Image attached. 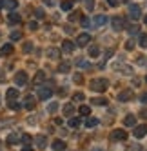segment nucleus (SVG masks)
I'll return each instance as SVG.
<instances>
[{
  "label": "nucleus",
  "instance_id": "f257e3e1",
  "mask_svg": "<svg viewBox=\"0 0 147 151\" xmlns=\"http://www.w3.org/2000/svg\"><path fill=\"white\" fill-rule=\"evenodd\" d=\"M107 88H109V82L106 78H93L91 80V89L96 93H103Z\"/></svg>",
  "mask_w": 147,
  "mask_h": 151
},
{
  "label": "nucleus",
  "instance_id": "f03ea898",
  "mask_svg": "<svg viewBox=\"0 0 147 151\" xmlns=\"http://www.w3.org/2000/svg\"><path fill=\"white\" fill-rule=\"evenodd\" d=\"M140 17H142V9H140V6L131 4V6H129V18H131V20H138Z\"/></svg>",
  "mask_w": 147,
  "mask_h": 151
},
{
  "label": "nucleus",
  "instance_id": "7ed1b4c3",
  "mask_svg": "<svg viewBox=\"0 0 147 151\" xmlns=\"http://www.w3.org/2000/svg\"><path fill=\"white\" fill-rule=\"evenodd\" d=\"M111 26H113L114 31H122V29L125 27V18H122V17H114V18L111 20Z\"/></svg>",
  "mask_w": 147,
  "mask_h": 151
},
{
  "label": "nucleus",
  "instance_id": "20e7f679",
  "mask_svg": "<svg viewBox=\"0 0 147 151\" xmlns=\"http://www.w3.org/2000/svg\"><path fill=\"white\" fill-rule=\"evenodd\" d=\"M133 96H134L133 89H123L122 93H118V100H120V102H129Z\"/></svg>",
  "mask_w": 147,
  "mask_h": 151
},
{
  "label": "nucleus",
  "instance_id": "39448f33",
  "mask_svg": "<svg viewBox=\"0 0 147 151\" xmlns=\"http://www.w3.org/2000/svg\"><path fill=\"white\" fill-rule=\"evenodd\" d=\"M133 135H134L136 138H143V137L147 135V124H143V126H136L134 131H133Z\"/></svg>",
  "mask_w": 147,
  "mask_h": 151
},
{
  "label": "nucleus",
  "instance_id": "423d86ee",
  "mask_svg": "<svg viewBox=\"0 0 147 151\" xmlns=\"http://www.w3.org/2000/svg\"><path fill=\"white\" fill-rule=\"evenodd\" d=\"M51 95H53V89H49V88H40V89H38V99H40V100L51 99Z\"/></svg>",
  "mask_w": 147,
  "mask_h": 151
},
{
  "label": "nucleus",
  "instance_id": "0eeeda50",
  "mask_svg": "<svg viewBox=\"0 0 147 151\" xmlns=\"http://www.w3.org/2000/svg\"><path fill=\"white\" fill-rule=\"evenodd\" d=\"M111 138L113 140H125L127 138V131H123V129H114L111 133Z\"/></svg>",
  "mask_w": 147,
  "mask_h": 151
},
{
  "label": "nucleus",
  "instance_id": "6e6552de",
  "mask_svg": "<svg viewBox=\"0 0 147 151\" xmlns=\"http://www.w3.org/2000/svg\"><path fill=\"white\" fill-rule=\"evenodd\" d=\"M33 142L36 144V147H38V149H44V147L47 146V138H46L44 135H38V137H35V138H33Z\"/></svg>",
  "mask_w": 147,
  "mask_h": 151
},
{
  "label": "nucleus",
  "instance_id": "1a4fd4ad",
  "mask_svg": "<svg viewBox=\"0 0 147 151\" xmlns=\"http://www.w3.org/2000/svg\"><path fill=\"white\" fill-rule=\"evenodd\" d=\"M89 42H91V35H87V33H82V35H78V38H76V44L82 46V47L87 46Z\"/></svg>",
  "mask_w": 147,
  "mask_h": 151
},
{
  "label": "nucleus",
  "instance_id": "9d476101",
  "mask_svg": "<svg viewBox=\"0 0 147 151\" xmlns=\"http://www.w3.org/2000/svg\"><path fill=\"white\" fill-rule=\"evenodd\" d=\"M26 82H27V75H26L24 71H20V73L15 75V84H16V86H24Z\"/></svg>",
  "mask_w": 147,
  "mask_h": 151
},
{
  "label": "nucleus",
  "instance_id": "9b49d317",
  "mask_svg": "<svg viewBox=\"0 0 147 151\" xmlns=\"http://www.w3.org/2000/svg\"><path fill=\"white\" fill-rule=\"evenodd\" d=\"M103 24H107V17H106V15H96V17L93 18V26L100 27V26H103Z\"/></svg>",
  "mask_w": 147,
  "mask_h": 151
},
{
  "label": "nucleus",
  "instance_id": "f8f14e48",
  "mask_svg": "<svg viewBox=\"0 0 147 151\" xmlns=\"http://www.w3.org/2000/svg\"><path fill=\"white\" fill-rule=\"evenodd\" d=\"M35 106H36L35 96H33V95H27L26 100H24V107H26V109H35Z\"/></svg>",
  "mask_w": 147,
  "mask_h": 151
},
{
  "label": "nucleus",
  "instance_id": "ddd939ff",
  "mask_svg": "<svg viewBox=\"0 0 147 151\" xmlns=\"http://www.w3.org/2000/svg\"><path fill=\"white\" fill-rule=\"evenodd\" d=\"M46 82V73L44 71H38L35 75V78H33V86H40V84H44Z\"/></svg>",
  "mask_w": 147,
  "mask_h": 151
},
{
  "label": "nucleus",
  "instance_id": "4468645a",
  "mask_svg": "<svg viewBox=\"0 0 147 151\" xmlns=\"http://www.w3.org/2000/svg\"><path fill=\"white\" fill-rule=\"evenodd\" d=\"M62 49H64L66 53H73V51H75V42L64 40V42H62Z\"/></svg>",
  "mask_w": 147,
  "mask_h": 151
},
{
  "label": "nucleus",
  "instance_id": "2eb2a0df",
  "mask_svg": "<svg viewBox=\"0 0 147 151\" xmlns=\"http://www.w3.org/2000/svg\"><path fill=\"white\" fill-rule=\"evenodd\" d=\"M6 142H7V144H11V146L16 144V142H20V135H18V133H9L7 138H6Z\"/></svg>",
  "mask_w": 147,
  "mask_h": 151
},
{
  "label": "nucleus",
  "instance_id": "dca6fc26",
  "mask_svg": "<svg viewBox=\"0 0 147 151\" xmlns=\"http://www.w3.org/2000/svg\"><path fill=\"white\" fill-rule=\"evenodd\" d=\"M46 55H47L49 58H60V49H56V47H49V49L46 51Z\"/></svg>",
  "mask_w": 147,
  "mask_h": 151
},
{
  "label": "nucleus",
  "instance_id": "f3484780",
  "mask_svg": "<svg viewBox=\"0 0 147 151\" xmlns=\"http://www.w3.org/2000/svg\"><path fill=\"white\" fill-rule=\"evenodd\" d=\"M6 96H7L9 100H15L16 96H18V89H16V88H9V89L6 91Z\"/></svg>",
  "mask_w": 147,
  "mask_h": 151
},
{
  "label": "nucleus",
  "instance_id": "a211bd4d",
  "mask_svg": "<svg viewBox=\"0 0 147 151\" xmlns=\"http://www.w3.org/2000/svg\"><path fill=\"white\" fill-rule=\"evenodd\" d=\"M136 124V116L134 115H127L123 118V126H127V127H131V126H134Z\"/></svg>",
  "mask_w": 147,
  "mask_h": 151
},
{
  "label": "nucleus",
  "instance_id": "6ab92c4d",
  "mask_svg": "<svg viewBox=\"0 0 147 151\" xmlns=\"http://www.w3.org/2000/svg\"><path fill=\"white\" fill-rule=\"evenodd\" d=\"M7 20H9V22H11V24H20V20H22V18H20V15L18 13H9V17H7Z\"/></svg>",
  "mask_w": 147,
  "mask_h": 151
},
{
  "label": "nucleus",
  "instance_id": "aec40b11",
  "mask_svg": "<svg viewBox=\"0 0 147 151\" xmlns=\"http://www.w3.org/2000/svg\"><path fill=\"white\" fill-rule=\"evenodd\" d=\"M53 149H55V151H66L64 140H55V142H53Z\"/></svg>",
  "mask_w": 147,
  "mask_h": 151
},
{
  "label": "nucleus",
  "instance_id": "412c9836",
  "mask_svg": "<svg viewBox=\"0 0 147 151\" xmlns=\"http://www.w3.org/2000/svg\"><path fill=\"white\" fill-rule=\"evenodd\" d=\"M13 53V46L11 44H4L2 47H0V55H11Z\"/></svg>",
  "mask_w": 147,
  "mask_h": 151
},
{
  "label": "nucleus",
  "instance_id": "4be33fe9",
  "mask_svg": "<svg viewBox=\"0 0 147 151\" xmlns=\"http://www.w3.org/2000/svg\"><path fill=\"white\" fill-rule=\"evenodd\" d=\"M60 7H62V11H71V9H73V2H71V0H62Z\"/></svg>",
  "mask_w": 147,
  "mask_h": 151
},
{
  "label": "nucleus",
  "instance_id": "5701e85b",
  "mask_svg": "<svg viewBox=\"0 0 147 151\" xmlns=\"http://www.w3.org/2000/svg\"><path fill=\"white\" fill-rule=\"evenodd\" d=\"M69 69H71V64L69 62H62L60 66H58V71L60 73H69Z\"/></svg>",
  "mask_w": 147,
  "mask_h": 151
},
{
  "label": "nucleus",
  "instance_id": "b1692460",
  "mask_svg": "<svg viewBox=\"0 0 147 151\" xmlns=\"http://www.w3.org/2000/svg\"><path fill=\"white\" fill-rule=\"evenodd\" d=\"M98 55H100V49H98V46H91V47H89V57L96 58Z\"/></svg>",
  "mask_w": 147,
  "mask_h": 151
},
{
  "label": "nucleus",
  "instance_id": "393cba45",
  "mask_svg": "<svg viewBox=\"0 0 147 151\" xmlns=\"http://www.w3.org/2000/svg\"><path fill=\"white\" fill-rule=\"evenodd\" d=\"M76 66H78V68H83V69H89L91 64H89L87 60H83V58H78V60H76Z\"/></svg>",
  "mask_w": 147,
  "mask_h": 151
},
{
  "label": "nucleus",
  "instance_id": "a878e982",
  "mask_svg": "<svg viewBox=\"0 0 147 151\" xmlns=\"http://www.w3.org/2000/svg\"><path fill=\"white\" fill-rule=\"evenodd\" d=\"M73 111H75L73 104H66V106H64V115H66V116H71V115H73Z\"/></svg>",
  "mask_w": 147,
  "mask_h": 151
},
{
  "label": "nucleus",
  "instance_id": "bb28decb",
  "mask_svg": "<svg viewBox=\"0 0 147 151\" xmlns=\"http://www.w3.org/2000/svg\"><path fill=\"white\" fill-rule=\"evenodd\" d=\"M16 6H18V0H6V7L7 9H16Z\"/></svg>",
  "mask_w": 147,
  "mask_h": 151
},
{
  "label": "nucleus",
  "instance_id": "cd10ccee",
  "mask_svg": "<svg viewBox=\"0 0 147 151\" xmlns=\"http://www.w3.org/2000/svg\"><path fill=\"white\" fill-rule=\"evenodd\" d=\"M20 140H22L24 146H29L31 142H33V137H31V135H22V137H20Z\"/></svg>",
  "mask_w": 147,
  "mask_h": 151
},
{
  "label": "nucleus",
  "instance_id": "c85d7f7f",
  "mask_svg": "<svg viewBox=\"0 0 147 151\" xmlns=\"http://www.w3.org/2000/svg\"><path fill=\"white\" fill-rule=\"evenodd\" d=\"M96 124H98V118H94V116H89L87 120H86V126L87 127H94Z\"/></svg>",
  "mask_w": 147,
  "mask_h": 151
},
{
  "label": "nucleus",
  "instance_id": "c756f323",
  "mask_svg": "<svg viewBox=\"0 0 147 151\" xmlns=\"http://www.w3.org/2000/svg\"><path fill=\"white\" fill-rule=\"evenodd\" d=\"M78 113H80V115H83V116H89V113H91V109H89V106H80V109H78Z\"/></svg>",
  "mask_w": 147,
  "mask_h": 151
},
{
  "label": "nucleus",
  "instance_id": "7c9ffc66",
  "mask_svg": "<svg viewBox=\"0 0 147 151\" xmlns=\"http://www.w3.org/2000/svg\"><path fill=\"white\" fill-rule=\"evenodd\" d=\"M91 102H93L94 106H106V104H107V100H106V99H102V96H100V99H93Z\"/></svg>",
  "mask_w": 147,
  "mask_h": 151
},
{
  "label": "nucleus",
  "instance_id": "2f4dec72",
  "mask_svg": "<svg viewBox=\"0 0 147 151\" xmlns=\"http://www.w3.org/2000/svg\"><path fill=\"white\" fill-rule=\"evenodd\" d=\"M83 99H86V96H83V93H75V95H73V102H82Z\"/></svg>",
  "mask_w": 147,
  "mask_h": 151
},
{
  "label": "nucleus",
  "instance_id": "473e14b6",
  "mask_svg": "<svg viewBox=\"0 0 147 151\" xmlns=\"http://www.w3.org/2000/svg\"><path fill=\"white\" fill-rule=\"evenodd\" d=\"M56 109H58V104H56V102H53V104L47 106V111H49V113H55Z\"/></svg>",
  "mask_w": 147,
  "mask_h": 151
},
{
  "label": "nucleus",
  "instance_id": "72a5a7b5",
  "mask_svg": "<svg viewBox=\"0 0 147 151\" xmlns=\"http://www.w3.org/2000/svg\"><path fill=\"white\" fill-rule=\"evenodd\" d=\"M69 126H71V127H78V126H80V118H71V120H69Z\"/></svg>",
  "mask_w": 147,
  "mask_h": 151
},
{
  "label": "nucleus",
  "instance_id": "f704fd0d",
  "mask_svg": "<svg viewBox=\"0 0 147 151\" xmlns=\"http://www.w3.org/2000/svg\"><path fill=\"white\" fill-rule=\"evenodd\" d=\"M22 38V33H20V31H13L11 33V40H20Z\"/></svg>",
  "mask_w": 147,
  "mask_h": 151
},
{
  "label": "nucleus",
  "instance_id": "c9c22d12",
  "mask_svg": "<svg viewBox=\"0 0 147 151\" xmlns=\"http://www.w3.org/2000/svg\"><path fill=\"white\" fill-rule=\"evenodd\" d=\"M140 46L147 47V35H140Z\"/></svg>",
  "mask_w": 147,
  "mask_h": 151
},
{
  "label": "nucleus",
  "instance_id": "e433bc0d",
  "mask_svg": "<svg viewBox=\"0 0 147 151\" xmlns=\"http://www.w3.org/2000/svg\"><path fill=\"white\" fill-rule=\"evenodd\" d=\"M35 17H36L38 20H40V18H44V17H46V15H44V9H40V7H38L36 11H35Z\"/></svg>",
  "mask_w": 147,
  "mask_h": 151
},
{
  "label": "nucleus",
  "instance_id": "4c0bfd02",
  "mask_svg": "<svg viewBox=\"0 0 147 151\" xmlns=\"http://www.w3.org/2000/svg\"><path fill=\"white\" fill-rule=\"evenodd\" d=\"M86 7H87V11H93V7H94V0H86Z\"/></svg>",
  "mask_w": 147,
  "mask_h": 151
},
{
  "label": "nucleus",
  "instance_id": "58836bf2",
  "mask_svg": "<svg viewBox=\"0 0 147 151\" xmlns=\"http://www.w3.org/2000/svg\"><path fill=\"white\" fill-rule=\"evenodd\" d=\"M80 18V13L78 11H73L71 15H69V20H73V22H75V20H78Z\"/></svg>",
  "mask_w": 147,
  "mask_h": 151
},
{
  "label": "nucleus",
  "instance_id": "ea45409f",
  "mask_svg": "<svg viewBox=\"0 0 147 151\" xmlns=\"http://www.w3.org/2000/svg\"><path fill=\"white\" fill-rule=\"evenodd\" d=\"M127 29H129V33H131V35H136V33H138V29H140V27H138V26H129Z\"/></svg>",
  "mask_w": 147,
  "mask_h": 151
},
{
  "label": "nucleus",
  "instance_id": "a19ab883",
  "mask_svg": "<svg viewBox=\"0 0 147 151\" xmlns=\"http://www.w3.org/2000/svg\"><path fill=\"white\" fill-rule=\"evenodd\" d=\"M27 27H29V29H31V31H35V29H38V24H36V22H35V20H31V22H29V24H27Z\"/></svg>",
  "mask_w": 147,
  "mask_h": 151
},
{
  "label": "nucleus",
  "instance_id": "79ce46f5",
  "mask_svg": "<svg viewBox=\"0 0 147 151\" xmlns=\"http://www.w3.org/2000/svg\"><path fill=\"white\" fill-rule=\"evenodd\" d=\"M31 49H33V42H26V44H24V51L29 53Z\"/></svg>",
  "mask_w": 147,
  "mask_h": 151
},
{
  "label": "nucleus",
  "instance_id": "37998d69",
  "mask_svg": "<svg viewBox=\"0 0 147 151\" xmlns=\"http://www.w3.org/2000/svg\"><path fill=\"white\" fill-rule=\"evenodd\" d=\"M73 80H75L76 84H82V82H83V77H82L80 73H78V75H75V77H73Z\"/></svg>",
  "mask_w": 147,
  "mask_h": 151
},
{
  "label": "nucleus",
  "instance_id": "c03bdc74",
  "mask_svg": "<svg viewBox=\"0 0 147 151\" xmlns=\"http://www.w3.org/2000/svg\"><path fill=\"white\" fill-rule=\"evenodd\" d=\"M9 107H11V109H20V104L15 102V100H11V102H9Z\"/></svg>",
  "mask_w": 147,
  "mask_h": 151
},
{
  "label": "nucleus",
  "instance_id": "a18cd8bd",
  "mask_svg": "<svg viewBox=\"0 0 147 151\" xmlns=\"http://www.w3.org/2000/svg\"><path fill=\"white\" fill-rule=\"evenodd\" d=\"M80 22H82V26H83V27H89V20H87L86 17H82V18H80Z\"/></svg>",
  "mask_w": 147,
  "mask_h": 151
},
{
  "label": "nucleus",
  "instance_id": "49530a36",
  "mask_svg": "<svg viewBox=\"0 0 147 151\" xmlns=\"http://www.w3.org/2000/svg\"><path fill=\"white\" fill-rule=\"evenodd\" d=\"M134 47V42L133 40H127V42H125V49H133Z\"/></svg>",
  "mask_w": 147,
  "mask_h": 151
},
{
  "label": "nucleus",
  "instance_id": "de8ad7c7",
  "mask_svg": "<svg viewBox=\"0 0 147 151\" xmlns=\"http://www.w3.org/2000/svg\"><path fill=\"white\" fill-rule=\"evenodd\" d=\"M107 4H109L111 7H116V6H118V0H107Z\"/></svg>",
  "mask_w": 147,
  "mask_h": 151
},
{
  "label": "nucleus",
  "instance_id": "09e8293b",
  "mask_svg": "<svg viewBox=\"0 0 147 151\" xmlns=\"http://www.w3.org/2000/svg\"><path fill=\"white\" fill-rule=\"evenodd\" d=\"M44 4L49 6V7H53V6H55V0H44Z\"/></svg>",
  "mask_w": 147,
  "mask_h": 151
},
{
  "label": "nucleus",
  "instance_id": "8fccbe9b",
  "mask_svg": "<svg viewBox=\"0 0 147 151\" xmlns=\"http://www.w3.org/2000/svg\"><path fill=\"white\" fill-rule=\"evenodd\" d=\"M4 80H6V73H4L2 69H0V84H2Z\"/></svg>",
  "mask_w": 147,
  "mask_h": 151
},
{
  "label": "nucleus",
  "instance_id": "3c124183",
  "mask_svg": "<svg viewBox=\"0 0 147 151\" xmlns=\"http://www.w3.org/2000/svg\"><path fill=\"white\" fill-rule=\"evenodd\" d=\"M64 29H66V33H73V27H71V26H66Z\"/></svg>",
  "mask_w": 147,
  "mask_h": 151
},
{
  "label": "nucleus",
  "instance_id": "603ef678",
  "mask_svg": "<svg viewBox=\"0 0 147 151\" xmlns=\"http://www.w3.org/2000/svg\"><path fill=\"white\" fill-rule=\"evenodd\" d=\"M140 100H142V102H147V93H143V95L140 96Z\"/></svg>",
  "mask_w": 147,
  "mask_h": 151
},
{
  "label": "nucleus",
  "instance_id": "864d4df0",
  "mask_svg": "<svg viewBox=\"0 0 147 151\" xmlns=\"http://www.w3.org/2000/svg\"><path fill=\"white\" fill-rule=\"evenodd\" d=\"M140 115H142L143 118H147V109H142V111H140Z\"/></svg>",
  "mask_w": 147,
  "mask_h": 151
},
{
  "label": "nucleus",
  "instance_id": "5fc2aeb1",
  "mask_svg": "<svg viewBox=\"0 0 147 151\" xmlns=\"http://www.w3.org/2000/svg\"><path fill=\"white\" fill-rule=\"evenodd\" d=\"M4 6H6V0H0V9H2Z\"/></svg>",
  "mask_w": 147,
  "mask_h": 151
},
{
  "label": "nucleus",
  "instance_id": "6e6d98bb",
  "mask_svg": "<svg viewBox=\"0 0 147 151\" xmlns=\"http://www.w3.org/2000/svg\"><path fill=\"white\" fill-rule=\"evenodd\" d=\"M22 151H33V149H31L29 146H26V147H22Z\"/></svg>",
  "mask_w": 147,
  "mask_h": 151
},
{
  "label": "nucleus",
  "instance_id": "4d7b16f0",
  "mask_svg": "<svg viewBox=\"0 0 147 151\" xmlns=\"http://www.w3.org/2000/svg\"><path fill=\"white\" fill-rule=\"evenodd\" d=\"M143 22H145V26H147V15H145V18H143Z\"/></svg>",
  "mask_w": 147,
  "mask_h": 151
},
{
  "label": "nucleus",
  "instance_id": "13d9d810",
  "mask_svg": "<svg viewBox=\"0 0 147 151\" xmlns=\"http://www.w3.org/2000/svg\"><path fill=\"white\" fill-rule=\"evenodd\" d=\"M122 2H129V0H122Z\"/></svg>",
  "mask_w": 147,
  "mask_h": 151
},
{
  "label": "nucleus",
  "instance_id": "bf43d9fd",
  "mask_svg": "<svg viewBox=\"0 0 147 151\" xmlns=\"http://www.w3.org/2000/svg\"><path fill=\"white\" fill-rule=\"evenodd\" d=\"M0 146H2V140H0Z\"/></svg>",
  "mask_w": 147,
  "mask_h": 151
},
{
  "label": "nucleus",
  "instance_id": "052dcab7",
  "mask_svg": "<svg viewBox=\"0 0 147 151\" xmlns=\"http://www.w3.org/2000/svg\"><path fill=\"white\" fill-rule=\"evenodd\" d=\"M145 82H147V77H145Z\"/></svg>",
  "mask_w": 147,
  "mask_h": 151
}]
</instances>
